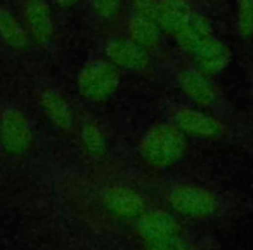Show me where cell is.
<instances>
[{"mask_svg": "<svg viewBox=\"0 0 253 250\" xmlns=\"http://www.w3.org/2000/svg\"><path fill=\"white\" fill-rule=\"evenodd\" d=\"M151 193L156 195L160 205L170 208L184 221H222L238 212V198L231 193L208 186L200 181L158 179L153 184Z\"/></svg>", "mask_w": 253, "mask_h": 250, "instance_id": "1", "label": "cell"}, {"mask_svg": "<svg viewBox=\"0 0 253 250\" xmlns=\"http://www.w3.org/2000/svg\"><path fill=\"white\" fill-rule=\"evenodd\" d=\"M167 75L182 98L198 108L217 115L234 125H250L236 109L225 92L215 84L213 77L203 73L187 56L172 59L165 66Z\"/></svg>", "mask_w": 253, "mask_h": 250, "instance_id": "2", "label": "cell"}, {"mask_svg": "<svg viewBox=\"0 0 253 250\" xmlns=\"http://www.w3.org/2000/svg\"><path fill=\"white\" fill-rule=\"evenodd\" d=\"M158 108L162 118L175 125L187 139L193 138L210 143H238L253 136L252 125H234L218 118L213 113L191 104L189 101H182L172 96H163Z\"/></svg>", "mask_w": 253, "mask_h": 250, "instance_id": "3", "label": "cell"}, {"mask_svg": "<svg viewBox=\"0 0 253 250\" xmlns=\"http://www.w3.org/2000/svg\"><path fill=\"white\" fill-rule=\"evenodd\" d=\"M189 139L165 118L153 122L137 141L141 160L151 169L165 170L177 165L186 156Z\"/></svg>", "mask_w": 253, "mask_h": 250, "instance_id": "4", "label": "cell"}, {"mask_svg": "<svg viewBox=\"0 0 253 250\" xmlns=\"http://www.w3.org/2000/svg\"><path fill=\"white\" fill-rule=\"evenodd\" d=\"M92 197L101 210L123 222H132L151 203L144 186L116 177L97 181Z\"/></svg>", "mask_w": 253, "mask_h": 250, "instance_id": "5", "label": "cell"}, {"mask_svg": "<svg viewBox=\"0 0 253 250\" xmlns=\"http://www.w3.org/2000/svg\"><path fill=\"white\" fill-rule=\"evenodd\" d=\"M122 84V71L101 54L88 59L77 75V87L80 96L92 104L109 101Z\"/></svg>", "mask_w": 253, "mask_h": 250, "instance_id": "6", "label": "cell"}, {"mask_svg": "<svg viewBox=\"0 0 253 250\" xmlns=\"http://www.w3.org/2000/svg\"><path fill=\"white\" fill-rule=\"evenodd\" d=\"M132 229L142 242V245H153V243L163 242L167 238L186 231L184 219L173 214L170 208L163 205L149 203L134 221L130 222Z\"/></svg>", "mask_w": 253, "mask_h": 250, "instance_id": "7", "label": "cell"}, {"mask_svg": "<svg viewBox=\"0 0 253 250\" xmlns=\"http://www.w3.org/2000/svg\"><path fill=\"white\" fill-rule=\"evenodd\" d=\"M101 56L120 71L144 75L151 68V52L132 42L125 33H109L101 42Z\"/></svg>", "mask_w": 253, "mask_h": 250, "instance_id": "8", "label": "cell"}, {"mask_svg": "<svg viewBox=\"0 0 253 250\" xmlns=\"http://www.w3.org/2000/svg\"><path fill=\"white\" fill-rule=\"evenodd\" d=\"M0 145L11 155H23L33 145V127L28 116L18 108L0 113Z\"/></svg>", "mask_w": 253, "mask_h": 250, "instance_id": "9", "label": "cell"}, {"mask_svg": "<svg viewBox=\"0 0 253 250\" xmlns=\"http://www.w3.org/2000/svg\"><path fill=\"white\" fill-rule=\"evenodd\" d=\"M39 102L43 115L57 131L64 134H73L77 129V113L68 98L52 85H45L39 92Z\"/></svg>", "mask_w": 253, "mask_h": 250, "instance_id": "10", "label": "cell"}, {"mask_svg": "<svg viewBox=\"0 0 253 250\" xmlns=\"http://www.w3.org/2000/svg\"><path fill=\"white\" fill-rule=\"evenodd\" d=\"M23 19L30 39L42 47H49L54 40V18L47 0H25Z\"/></svg>", "mask_w": 253, "mask_h": 250, "instance_id": "11", "label": "cell"}, {"mask_svg": "<svg viewBox=\"0 0 253 250\" xmlns=\"http://www.w3.org/2000/svg\"><path fill=\"white\" fill-rule=\"evenodd\" d=\"M75 134L78 136L82 150L85 155L94 162H104L109 156V138L106 129L95 116L80 115L77 116V129Z\"/></svg>", "mask_w": 253, "mask_h": 250, "instance_id": "12", "label": "cell"}, {"mask_svg": "<svg viewBox=\"0 0 253 250\" xmlns=\"http://www.w3.org/2000/svg\"><path fill=\"white\" fill-rule=\"evenodd\" d=\"M187 57L203 73L210 75V77H217L218 73H222L225 70V66L231 61V49L218 37H215L213 33Z\"/></svg>", "mask_w": 253, "mask_h": 250, "instance_id": "13", "label": "cell"}, {"mask_svg": "<svg viewBox=\"0 0 253 250\" xmlns=\"http://www.w3.org/2000/svg\"><path fill=\"white\" fill-rule=\"evenodd\" d=\"M125 33L132 42H135L139 47H142L148 52H153L160 47L163 39V32L158 26V23L153 18L137 14V12L128 11L125 18Z\"/></svg>", "mask_w": 253, "mask_h": 250, "instance_id": "14", "label": "cell"}, {"mask_svg": "<svg viewBox=\"0 0 253 250\" xmlns=\"http://www.w3.org/2000/svg\"><path fill=\"white\" fill-rule=\"evenodd\" d=\"M194 12L196 11L187 0H158L155 19L163 33L175 37L193 18Z\"/></svg>", "mask_w": 253, "mask_h": 250, "instance_id": "15", "label": "cell"}, {"mask_svg": "<svg viewBox=\"0 0 253 250\" xmlns=\"http://www.w3.org/2000/svg\"><path fill=\"white\" fill-rule=\"evenodd\" d=\"M211 35H213V32H211L208 19L203 14H200V12H194L193 18L187 21V25L173 39H175L177 46L184 52V56H191Z\"/></svg>", "mask_w": 253, "mask_h": 250, "instance_id": "16", "label": "cell"}, {"mask_svg": "<svg viewBox=\"0 0 253 250\" xmlns=\"http://www.w3.org/2000/svg\"><path fill=\"white\" fill-rule=\"evenodd\" d=\"M0 40L18 50L28 49L32 40L25 25H21L7 9L2 7H0Z\"/></svg>", "mask_w": 253, "mask_h": 250, "instance_id": "17", "label": "cell"}, {"mask_svg": "<svg viewBox=\"0 0 253 250\" xmlns=\"http://www.w3.org/2000/svg\"><path fill=\"white\" fill-rule=\"evenodd\" d=\"M123 4L125 0H88L92 16L101 25H109L116 21L123 11Z\"/></svg>", "mask_w": 253, "mask_h": 250, "instance_id": "18", "label": "cell"}, {"mask_svg": "<svg viewBox=\"0 0 253 250\" xmlns=\"http://www.w3.org/2000/svg\"><path fill=\"white\" fill-rule=\"evenodd\" d=\"M236 28L241 39H253V0H236Z\"/></svg>", "mask_w": 253, "mask_h": 250, "instance_id": "19", "label": "cell"}, {"mask_svg": "<svg viewBox=\"0 0 253 250\" xmlns=\"http://www.w3.org/2000/svg\"><path fill=\"white\" fill-rule=\"evenodd\" d=\"M148 250H203L201 245L189 235L187 231H182L179 235L167 238L163 242L153 243V245H144Z\"/></svg>", "mask_w": 253, "mask_h": 250, "instance_id": "20", "label": "cell"}, {"mask_svg": "<svg viewBox=\"0 0 253 250\" xmlns=\"http://www.w3.org/2000/svg\"><path fill=\"white\" fill-rule=\"evenodd\" d=\"M128 5H130L132 12H137V14L155 19L156 9H158V0H128Z\"/></svg>", "mask_w": 253, "mask_h": 250, "instance_id": "21", "label": "cell"}, {"mask_svg": "<svg viewBox=\"0 0 253 250\" xmlns=\"http://www.w3.org/2000/svg\"><path fill=\"white\" fill-rule=\"evenodd\" d=\"M54 2H56V5L61 9H71V7H75L80 0H54Z\"/></svg>", "mask_w": 253, "mask_h": 250, "instance_id": "22", "label": "cell"}, {"mask_svg": "<svg viewBox=\"0 0 253 250\" xmlns=\"http://www.w3.org/2000/svg\"><path fill=\"white\" fill-rule=\"evenodd\" d=\"M250 89H252V99H253V70H250Z\"/></svg>", "mask_w": 253, "mask_h": 250, "instance_id": "23", "label": "cell"}, {"mask_svg": "<svg viewBox=\"0 0 253 250\" xmlns=\"http://www.w3.org/2000/svg\"><path fill=\"white\" fill-rule=\"evenodd\" d=\"M123 250H148V249L142 245V247H135V249H123Z\"/></svg>", "mask_w": 253, "mask_h": 250, "instance_id": "24", "label": "cell"}]
</instances>
